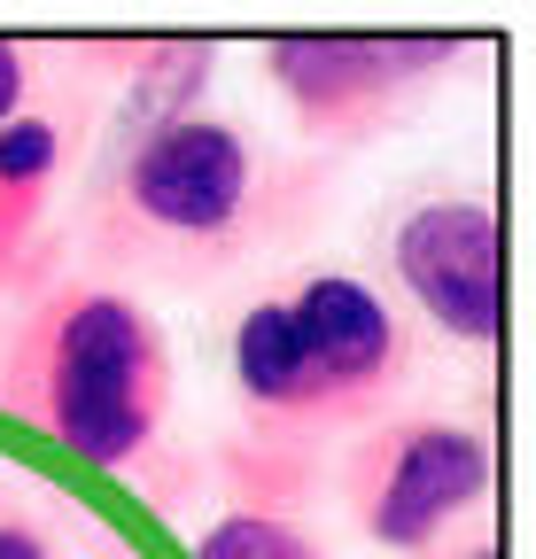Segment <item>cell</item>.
I'll return each mask as SVG.
<instances>
[{
    "instance_id": "obj_1",
    "label": "cell",
    "mask_w": 536,
    "mask_h": 559,
    "mask_svg": "<svg viewBox=\"0 0 536 559\" xmlns=\"http://www.w3.org/2000/svg\"><path fill=\"white\" fill-rule=\"evenodd\" d=\"M171 389L164 319L109 280H55L0 334V412L102 474L156 459Z\"/></svg>"
},
{
    "instance_id": "obj_2",
    "label": "cell",
    "mask_w": 536,
    "mask_h": 559,
    "mask_svg": "<svg viewBox=\"0 0 536 559\" xmlns=\"http://www.w3.org/2000/svg\"><path fill=\"white\" fill-rule=\"evenodd\" d=\"M296 218H303V171L273 164L241 124L211 109H179L132 132L86 234L124 272L211 280L273 234H288Z\"/></svg>"
},
{
    "instance_id": "obj_3",
    "label": "cell",
    "mask_w": 536,
    "mask_h": 559,
    "mask_svg": "<svg viewBox=\"0 0 536 559\" xmlns=\"http://www.w3.org/2000/svg\"><path fill=\"white\" fill-rule=\"evenodd\" d=\"M413 381V326L358 272H303L234 319V396L257 443L311 451L373 428Z\"/></svg>"
},
{
    "instance_id": "obj_4",
    "label": "cell",
    "mask_w": 536,
    "mask_h": 559,
    "mask_svg": "<svg viewBox=\"0 0 536 559\" xmlns=\"http://www.w3.org/2000/svg\"><path fill=\"white\" fill-rule=\"evenodd\" d=\"M490 498V436L443 412H389L343 451V506L381 551H436Z\"/></svg>"
},
{
    "instance_id": "obj_5",
    "label": "cell",
    "mask_w": 536,
    "mask_h": 559,
    "mask_svg": "<svg viewBox=\"0 0 536 559\" xmlns=\"http://www.w3.org/2000/svg\"><path fill=\"white\" fill-rule=\"evenodd\" d=\"M451 32H281L264 39V79L281 86L303 140L358 148L420 86L451 70Z\"/></svg>"
},
{
    "instance_id": "obj_6",
    "label": "cell",
    "mask_w": 536,
    "mask_h": 559,
    "mask_svg": "<svg viewBox=\"0 0 536 559\" xmlns=\"http://www.w3.org/2000/svg\"><path fill=\"white\" fill-rule=\"evenodd\" d=\"M389 264L396 288L413 296V311L451 334V342H498V311H505V280H498V210L490 194H420L405 202V218L389 226Z\"/></svg>"
},
{
    "instance_id": "obj_7",
    "label": "cell",
    "mask_w": 536,
    "mask_h": 559,
    "mask_svg": "<svg viewBox=\"0 0 536 559\" xmlns=\"http://www.w3.org/2000/svg\"><path fill=\"white\" fill-rule=\"evenodd\" d=\"M55 171H62V124L55 117L24 109V117L0 124V296H16L39 272Z\"/></svg>"
},
{
    "instance_id": "obj_8",
    "label": "cell",
    "mask_w": 536,
    "mask_h": 559,
    "mask_svg": "<svg viewBox=\"0 0 536 559\" xmlns=\"http://www.w3.org/2000/svg\"><path fill=\"white\" fill-rule=\"evenodd\" d=\"M194 559H334L296 513H241L226 506L203 536H194Z\"/></svg>"
},
{
    "instance_id": "obj_9",
    "label": "cell",
    "mask_w": 536,
    "mask_h": 559,
    "mask_svg": "<svg viewBox=\"0 0 536 559\" xmlns=\"http://www.w3.org/2000/svg\"><path fill=\"white\" fill-rule=\"evenodd\" d=\"M0 559H62L55 513L32 498L16 474H0Z\"/></svg>"
},
{
    "instance_id": "obj_10",
    "label": "cell",
    "mask_w": 536,
    "mask_h": 559,
    "mask_svg": "<svg viewBox=\"0 0 536 559\" xmlns=\"http://www.w3.org/2000/svg\"><path fill=\"white\" fill-rule=\"evenodd\" d=\"M24 94H32V55L16 39H0V124L24 117Z\"/></svg>"
},
{
    "instance_id": "obj_11",
    "label": "cell",
    "mask_w": 536,
    "mask_h": 559,
    "mask_svg": "<svg viewBox=\"0 0 536 559\" xmlns=\"http://www.w3.org/2000/svg\"><path fill=\"white\" fill-rule=\"evenodd\" d=\"M413 559H498L490 536H466V544H436V551H413Z\"/></svg>"
}]
</instances>
